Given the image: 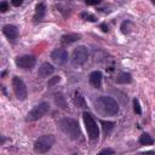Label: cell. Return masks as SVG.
<instances>
[{
	"mask_svg": "<svg viewBox=\"0 0 155 155\" xmlns=\"http://www.w3.org/2000/svg\"><path fill=\"white\" fill-rule=\"evenodd\" d=\"M96 109L107 116H114L119 113V104L115 99L107 96H101L94 101Z\"/></svg>",
	"mask_w": 155,
	"mask_h": 155,
	"instance_id": "obj_1",
	"label": "cell"
},
{
	"mask_svg": "<svg viewBox=\"0 0 155 155\" xmlns=\"http://www.w3.org/2000/svg\"><path fill=\"white\" fill-rule=\"evenodd\" d=\"M133 110L136 114H142V108H140V104H139V101L137 98L133 99Z\"/></svg>",
	"mask_w": 155,
	"mask_h": 155,
	"instance_id": "obj_23",
	"label": "cell"
},
{
	"mask_svg": "<svg viewBox=\"0 0 155 155\" xmlns=\"http://www.w3.org/2000/svg\"><path fill=\"white\" fill-rule=\"evenodd\" d=\"M99 154H101V155H102V154H114V150H113V149H103V150L99 151Z\"/></svg>",
	"mask_w": 155,
	"mask_h": 155,
	"instance_id": "obj_27",
	"label": "cell"
},
{
	"mask_svg": "<svg viewBox=\"0 0 155 155\" xmlns=\"http://www.w3.org/2000/svg\"><path fill=\"white\" fill-rule=\"evenodd\" d=\"M54 103L59 107V108H62V109H65L67 108V102H65V97L63 96V94H56L54 96Z\"/></svg>",
	"mask_w": 155,
	"mask_h": 155,
	"instance_id": "obj_18",
	"label": "cell"
},
{
	"mask_svg": "<svg viewBox=\"0 0 155 155\" xmlns=\"http://www.w3.org/2000/svg\"><path fill=\"white\" fill-rule=\"evenodd\" d=\"M51 59L58 64V65H63L68 62V52L65 48H54L52 52H51Z\"/></svg>",
	"mask_w": 155,
	"mask_h": 155,
	"instance_id": "obj_9",
	"label": "cell"
},
{
	"mask_svg": "<svg viewBox=\"0 0 155 155\" xmlns=\"http://www.w3.org/2000/svg\"><path fill=\"white\" fill-rule=\"evenodd\" d=\"M139 143L142 144V145H151L153 143H154V139L148 134V133H143L140 137H139Z\"/></svg>",
	"mask_w": 155,
	"mask_h": 155,
	"instance_id": "obj_19",
	"label": "cell"
},
{
	"mask_svg": "<svg viewBox=\"0 0 155 155\" xmlns=\"http://www.w3.org/2000/svg\"><path fill=\"white\" fill-rule=\"evenodd\" d=\"M74 104L78 107V108H86V101H85V98H84V96L79 92V91H76L75 93H74Z\"/></svg>",
	"mask_w": 155,
	"mask_h": 155,
	"instance_id": "obj_15",
	"label": "cell"
},
{
	"mask_svg": "<svg viewBox=\"0 0 155 155\" xmlns=\"http://www.w3.org/2000/svg\"><path fill=\"white\" fill-rule=\"evenodd\" d=\"M12 90H13V93L18 101H25L27 99V96H28L27 86L21 78H18V76L12 78Z\"/></svg>",
	"mask_w": 155,
	"mask_h": 155,
	"instance_id": "obj_6",
	"label": "cell"
},
{
	"mask_svg": "<svg viewBox=\"0 0 155 155\" xmlns=\"http://www.w3.org/2000/svg\"><path fill=\"white\" fill-rule=\"evenodd\" d=\"M101 125H102V130L104 132L105 136H109L110 132L113 131L114 126H115V122H111V121H101Z\"/></svg>",
	"mask_w": 155,
	"mask_h": 155,
	"instance_id": "obj_17",
	"label": "cell"
},
{
	"mask_svg": "<svg viewBox=\"0 0 155 155\" xmlns=\"http://www.w3.org/2000/svg\"><path fill=\"white\" fill-rule=\"evenodd\" d=\"M102 78H103V75H102V73L99 70L92 71L90 74V76H88L90 85L92 87H94V88H101V86H102Z\"/></svg>",
	"mask_w": 155,
	"mask_h": 155,
	"instance_id": "obj_11",
	"label": "cell"
},
{
	"mask_svg": "<svg viewBox=\"0 0 155 155\" xmlns=\"http://www.w3.org/2000/svg\"><path fill=\"white\" fill-rule=\"evenodd\" d=\"M99 28L102 29V31H103V33H108V30H109V29H108V25H107L105 23H102V24L99 25Z\"/></svg>",
	"mask_w": 155,
	"mask_h": 155,
	"instance_id": "obj_28",
	"label": "cell"
},
{
	"mask_svg": "<svg viewBox=\"0 0 155 155\" xmlns=\"http://www.w3.org/2000/svg\"><path fill=\"white\" fill-rule=\"evenodd\" d=\"M45 13H46V6L44 2H40L36 5L35 7V13H34V22L38 23V22H41L45 17Z\"/></svg>",
	"mask_w": 155,
	"mask_h": 155,
	"instance_id": "obj_13",
	"label": "cell"
},
{
	"mask_svg": "<svg viewBox=\"0 0 155 155\" xmlns=\"http://www.w3.org/2000/svg\"><path fill=\"white\" fill-rule=\"evenodd\" d=\"M59 81H61V76H59V75L52 76V78L48 80V82H47V86H48V87H53V86H54V85H57Z\"/></svg>",
	"mask_w": 155,
	"mask_h": 155,
	"instance_id": "obj_22",
	"label": "cell"
},
{
	"mask_svg": "<svg viewBox=\"0 0 155 155\" xmlns=\"http://www.w3.org/2000/svg\"><path fill=\"white\" fill-rule=\"evenodd\" d=\"M82 119H84V122H85V127L87 130V133H88V137L91 140H98V137H99V128H98V125L96 122V120L93 119V116L85 111L82 114Z\"/></svg>",
	"mask_w": 155,
	"mask_h": 155,
	"instance_id": "obj_3",
	"label": "cell"
},
{
	"mask_svg": "<svg viewBox=\"0 0 155 155\" xmlns=\"http://www.w3.org/2000/svg\"><path fill=\"white\" fill-rule=\"evenodd\" d=\"M86 5H90V6H93V5H97L101 2V0H85Z\"/></svg>",
	"mask_w": 155,
	"mask_h": 155,
	"instance_id": "obj_25",
	"label": "cell"
},
{
	"mask_svg": "<svg viewBox=\"0 0 155 155\" xmlns=\"http://www.w3.org/2000/svg\"><path fill=\"white\" fill-rule=\"evenodd\" d=\"M132 81V76L130 73H120L116 78V82L117 84H130Z\"/></svg>",
	"mask_w": 155,
	"mask_h": 155,
	"instance_id": "obj_16",
	"label": "cell"
},
{
	"mask_svg": "<svg viewBox=\"0 0 155 155\" xmlns=\"http://www.w3.org/2000/svg\"><path fill=\"white\" fill-rule=\"evenodd\" d=\"M16 65L21 69H24V70H30L34 68L35 63H36V58L34 56H21V57H17L16 58Z\"/></svg>",
	"mask_w": 155,
	"mask_h": 155,
	"instance_id": "obj_8",
	"label": "cell"
},
{
	"mask_svg": "<svg viewBox=\"0 0 155 155\" xmlns=\"http://www.w3.org/2000/svg\"><path fill=\"white\" fill-rule=\"evenodd\" d=\"M8 10V4L6 2V1H2L1 4H0V11L1 12H6Z\"/></svg>",
	"mask_w": 155,
	"mask_h": 155,
	"instance_id": "obj_24",
	"label": "cell"
},
{
	"mask_svg": "<svg viewBox=\"0 0 155 155\" xmlns=\"http://www.w3.org/2000/svg\"><path fill=\"white\" fill-rule=\"evenodd\" d=\"M48 109H50L48 103L41 102V103H39L38 105H35V107L28 113L25 120H27V121H36V120L41 119V117L48 111Z\"/></svg>",
	"mask_w": 155,
	"mask_h": 155,
	"instance_id": "obj_7",
	"label": "cell"
},
{
	"mask_svg": "<svg viewBox=\"0 0 155 155\" xmlns=\"http://www.w3.org/2000/svg\"><path fill=\"white\" fill-rule=\"evenodd\" d=\"M88 59V50L85 46H78L73 53H71V58H70V63L73 67L79 68L81 65H84Z\"/></svg>",
	"mask_w": 155,
	"mask_h": 155,
	"instance_id": "obj_5",
	"label": "cell"
},
{
	"mask_svg": "<svg viewBox=\"0 0 155 155\" xmlns=\"http://www.w3.org/2000/svg\"><path fill=\"white\" fill-rule=\"evenodd\" d=\"M11 4L16 7H19L22 4H23V0H11Z\"/></svg>",
	"mask_w": 155,
	"mask_h": 155,
	"instance_id": "obj_26",
	"label": "cell"
},
{
	"mask_svg": "<svg viewBox=\"0 0 155 155\" xmlns=\"http://www.w3.org/2000/svg\"><path fill=\"white\" fill-rule=\"evenodd\" d=\"M2 33H4V35L10 41H15L18 38V29L13 24H6V25H4L2 27Z\"/></svg>",
	"mask_w": 155,
	"mask_h": 155,
	"instance_id": "obj_10",
	"label": "cell"
},
{
	"mask_svg": "<svg viewBox=\"0 0 155 155\" xmlns=\"http://www.w3.org/2000/svg\"><path fill=\"white\" fill-rule=\"evenodd\" d=\"M120 29H121V33H122V34H130L131 30H132V23H131V21H128V19L124 21V22L121 23Z\"/></svg>",
	"mask_w": 155,
	"mask_h": 155,
	"instance_id": "obj_20",
	"label": "cell"
},
{
	"mask_svg": "<svg viewBox=\"0 0 155 155\" xmlns=\"http://www.w3.org/2000/svg\"><path fill=\"white\" fill-rule=\"evenodd\" d=\"M79 39H80V35H79V34L71 33V34H65V35H63V36L61 38V42L64 44V45H70V44L76 42Z\"/></svg>",
	"mask_w": 155,
	"mask_h": 155,
	"instance_id": "obj_14",
	"label": "cell"
},
{
	"mask_svg": "<svg viewBox=\"0 0 155 155\" xmlns=\"http://www.w3.org/2000/svg\"><path fill=\"white\" fill-rule=\"evenodd\" d=\"M80 17L82 19H85V21H88V22H96L97 21V17L94 15L90 13V12H81L80 13Z\"/></svg>",
	"mask_w": 155,
	"mask_h": 155,
	"instance_id": "obj_21",
	"label": "cell"
},
{
	"mask_svg": "<svg viewBox=\"0 0 155 155\" xmlns=\"http://www.w3.org/2000/svg\"><path fill=\"white\" fill-rule=\"evenodd\" d=\"M53 73H54V67H53L52 64L45 62V63H42V64L40 65L39 71H38V75H39L40 78H47V76L52 75Z\"/></svg>",
	"mask_w": 155,
	"mask_h": 155,
	"instance_id": "obj_12",
	"label": "cell"
},
{
	"mask_svg": "<svg viewBox=\"0 0 155 155\" xmlns=\"http://www.w3.org/2000/svg\"><path fill=\"white\" fill-rule=\"evenodd\" d=\"M58 127L71 139H80L81 138V131L78 121L71 117H63L58 120L57 122Z\"/></svg>",
	"mask_w": 155,
	"mask_h": 155,
	"instance_id": "obj_2",
	"label": "cell"
},
{
	"mask_svg": "<svg viewBox=\"0 0 155 155\" xmlns=\"http://www.w3.org/2000/svg\"><path fill=\"white\" fill-rule=\"evenodd\" d=\"M150 1H151V4H154V5H155V0H150Z\"/></svg>",
	"mask_w": 155,
	"mask_h": 155,
	"instance_id": "obj_29",
	"label": "cell"
},
{
	"mask_svg": "<svg viewBox=\"0 0 155 155\" xmlns=\"http://www.w3.org/2000/svg\"><path fill=\"white\" fill-rule=\"evenodd\" d=\"M54 143V137L52 134H44L39 137L34 143V151L38 154L47 153Z\"/></svg>",
	"mask_w": 155,
	"mask_h": 155,
	"instance_id": "obj_4",
	"label": "cell"
}]
</instances>
